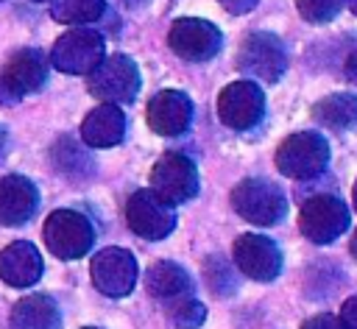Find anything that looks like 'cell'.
<instances>
[{"instance_id":"cell-26","label":"cell","mask_w":357,"mask_h":329,"mask_svg":"<svg viewBox=\"0 0 357 329\" xmlns=\"http://www.w3.org/2000/svg\"><path fill=\"white\" fill-rule=\"evenodd\" d=\"M340 323L343 329H357V296L346 298L340 307Z\"/></svg>"},{"instance_id":"cell-30","label":"cell","mask_w":357,"mask_h":329,"mask_svg":"<svg viewBox=\"0 0 357 329\" xmlns=\"http://www.w3.org/2000/svg\"><path fill=\"white\" fill-rule=\"evenodd\" d=\"M123 6H128V8H137V6H142V3H148V0H120Z\"/></svg>"},{"instance_id":"cell-24","label":"cell","mask_w":357,"mask_h":329,"mask_svg":"<svg viewBox=\"0 0 357 329\" xmlns=\"http://www.w3.org/2000/svg\"><path fill=\"white\" fill-rule=\"evenodd\" d=\"M170 318H173V323L178 326V329H195V326H201L204 323V318H206V309H204V304L201 301H195L190 293L187 296H178V298H170Z\"/></svg>"},{"instance_id":"cell-17","label":"cell","mask_w":357,"mask_h":329,"mask_svg":"<svg viewBox=\"0 0 357 329\" xmlns=\"http://www.w3.org/2000/svg\"><path fill=\"white\" fill-rule=\"evenodd\" d=\"M42 276V257L39 251L20 240L0 251V279L11 287H31Z\"/></svg>"},{"instance_id":"cell-8","label":"cell","mask_w":357,"mask_h":329,"mask_svg":"<svg viewBox=\"0 0 357 329\" xmlns=\"http://www.w3.org/2000/svg\"><path fill=\"white\" fill-rule=\"evenodd\" d=\"M126 220L134 234L145 240H162L176 226L173 204H167L156 190H137L126 204Z\"/></svg>"},{"instance_id":"cell-23","label":"cell","mask_w":357,"mask_h":329,"mask_svg":"<svg viewBox=\"0 0 357 329\" xmlns=\"http://www.w3.org/2000/svg\"><path fill=\"white\" fill-rule=\"evenodd\" d=\"M106 11V0H53V20L67 22V25H81V22H95Z\"/></svg>"},{"instance_id":"cell-36","label":"cell","mask_w":357,"mask_h":329,"mask_svg":"<svg viewBox=\"0 0 357 329\" xmlns=\"http://www.w3.org/2000/svg\"><path fill=\"white\" fill-rule=\"evenodd\" d=\"M86 329H92V326H86Z\"/></svg>"},{"instance_id":"cell-3","label":"cell","mask_w":357,"mask_h":329,"mask_svg":"<svg viewBox=\"0 0 357 329\" xmlns=\"http://www.w3.org/2000/svg\"><path fill=\"white\" fill-rule=\"evenodd\" d=\"M329 162V145L321 134H290L276 151V167L287 178H315Z\"/></svg>"},{"instance_id":"cell-33","label":"cell","mask_w":357,"mask_h":329,"mask_svg":"<svg viewBox=\"0 0 357 329\" xmlns=\"http://www.w3.org/2000/svg\"><path fill=\"white\" fill-rule=\"evenodd\" d=\"M346 3H349V8H351V11L357 14V0H346Z\"/></svg>"},{"instance_id":"cell-5","label":"cell","mask_w":357,"mask_h":329,"mask_svg":"<svg viewBox=\"0 0 357 329\" xmlns=\"http://www.w3.org/2000/svg\"><path fill=\"white\" fill-rule=\"evenodd\" d=\"M237 67L251 78L273 84L284 75V67H287L284 45L279 42V36H273L268 31H254L240 45Z\"/></svg>"},{"instance_id":"cell-9","label":"cell","mask_w":357,"mask_h":329,"mask_svg":"<svg viewBox=\"0 0 357 329\" xmlns=\"http://www.w3.org/2000/svg\"><path fill=\"white\" fill-rule=\"evenodd\" d=\"M167 45L173 47V53H178L187 61H209L220 45H223V33L198 17H181L173 22L170 33H167Z\"/></svg>"},{"instance_id":"cell-11","label":"cell","mask_w":357,"mask_h":329,"mask_svg":"<svg viewBox=\"0 0 357 329\" xmlns=\"http://www.w3.org/2000/svg\"><path fill=\"white\" fill-rule=\"evenodd\" d=\"M47 81V64L39 50H17L0 75V103H17Z\"/></svg>"},{"instance_id":"cell-27","label":"cell","mask_w":357,"mask_h":329,"mask_svg":"<svg viewBox=\"0 0 357 329\" xmlns=\"http://www.w3.org/2000/svg\"><path fill=\"white\" fill-rule=\"evenodd\" d=\"M301 329H343V323L335 318V315H315V318H310Z\"/></svg>"},{"instance_id":"cell-16","label":"cell","mask_w":357,"mask_h":329,"mask_svg":"<svg viewBox=\"0 0 357 329\" xmlns=\"http://www.w3.org/2000/svg\"><path fill=\"white\" fill-rule=\"evenodd\" d=\"M39 204V192L33 181L22 176H6L0 181V223L3 226H22L33 217Z\"/></svg>"},{"instance_id":"cell-10","label":"cell","mask_w":357,"mask_h":329,"mask_svg":"<svg viewBox=\"0 0 357 329\" xmlns=\"http://www.w3.org/2000/svg\"><path fill=\"white\" fill-rule=\"evenodd\" d=\"M262 112H265V95L251 81H234L218 98V114H220L223 125H229L234 131L254 128L259 123Z\"/></svg>"},{"instance_id":"cell-32","label":"cell","mask_w":357,"mask_h":329,"mask_svg":"<svg viewBox=\"0 0 357 329\" xmlns=\"http://www.w3.org/2000/svg\"><path fill=\"white\" fill-rule=\"evenodd\" d=\"M351 254L357 257V231H354V237H351Z\"/></svg>"},{"instance_id":"cell-28","label":"cell","mask_w":357,"mask_h":329,"mask_svg":"<svg viewBox=\"0 0 357 329\" xmlns=\"http://www.w3.org/2000/svg\"><path fill=\"white\" fill-rule=\"evenodd\" d=\"M259 0H220V6L229 11V14H248Z\"/></svg>"},{"instance_id":"cell-6","label":"cell","mask_w":357,"mask_h":329,"mask_svg":"<svg viewBox=\"0 0 357 329\" xmlns=\"http://www.w3.org/2000/svg\"><path fill=\"white\" fill-rule=\"evenodd\" d=\"M139 89V70L137 64L123 56H106L92 72H89V92L106 103H131Z\"/></svg>"},{"instance_id":"cell-21","label":"cell","mask_w":357,"mask_h":329,"mask_svg":"<svg viewBox=\"0 0 357 329\" xmlns=\"http://www.w3.org/2000/svg\"><path fill=\"white\" fill-rule=\"evenodd\" d=\"M312 117H315L321 125L335 128V131L354 128V125H357V95H351V92L326 95L324 100H318V103L312 106Z\"/></svg>"},{"instance_id":"cell-13","label":"cell","mask_w":357,"mask_h":329,"mask_svg":"<svg viewBox=\"0 0 357 329\" xmlns=\"http://www.w3.org/2000/svg\"><path fill=\"white\" fill-rule=\"evenodd\" d=\"M92 282L103 296H128L137 284V262L126 248H103L92 259Z\"/></svg>"},{"instance_id":"cell-1","label":"cell","mask_w":357,"mask_h":329,"mask_svg":"<svg viewBox=\"0 0 357 329\" xmlns=\"http://www.w3.org/2000/svg\"><path fill=\"white\" fill-rule=\"evenodd\" d=\"M231 206L243 220L257 226H271L287 212L284 192L268 178H243L231 190Z\"/></svg>"},{"instance_id":"cell-4","label":"cell","mask_w":357,"mask_h":329,"mask_svg":"<svg viewBox=\"0 0 357 329\" xmlns=\"http://www.w3.org/2000/svg\"><path fill=\"white\" fill-rule=\"evenodd\" d=\"M349 206L337 195H312L304 201L298 215V229L310 243L326 245L349 229Z\"/></svg>"},{"instance_id":"cell-22","label":"cell","mask_w":357,"mask_h":329,"mask_svg":"<svg viewBox=\"0 0 357 329\" xmlns=\"http://www.w3.org/2000/svg\"><path fill=\"white\" fill-rule=\"evenodd\" d=\"M53 164L70 176V178H86L92 173V159L89 153L73 139V137H61L56 145H53Z\"/></svg>"},{"instance_id":"cell-34","label":"cell","mask_w":357,"mask_h":329,"mask_svg":"<svg viewBox=\"0 0 357 329\" xmlns=\"http://www.w3.org/2000/svg\"><path fill=\"white\" fill-rule=\"evenodd\" d=\"M351 195H354V206H357V184H354V192Z\"/></svg>"},{"instance_id":"cell-20","label":"cell","mask_w":357,"mask_h":329,"mask_svg":"<svg viewBox=\"0 0 357 329\" xmlns=\"http://www.w3.org/2000/svg\"><path fill=\"white\" fill-rule=\"evenodd\" d=\"M145 287H148L151 296L170 301V298L187 296V293L192 290V279H190V273H187L181 265L162 259V262H153V265L148 268V273H145Z\"/></svg>"},{"instance_id":"cell-19","label":"cell","mask_w":357,"mask_h":329,"mask_svg":"<svg viewBox=\"0 0 357 329\" xmlns=\"http://www.w3.org/2000/svg\"><path fill=\"white\" fill-rule=\"evenodd\" d=\"M59 307L47 296H25L11 307V329H59Z\"/></svg>"},{"instance_id":"cell-31","label":"cell","mask_w":357,"mask_h":329,"mask_svg":"<svg viewBox=\"0 0 357 329\" xmlns=\"http://www.w3.org/2000/svg\"><path fill=\"white\" fill-rule=\"evenodd\" d=\"M3 151H6V131L0 128V156H3Z\"/></svg>"},{"instance_id":"cell-14","label":"cell","mask_w":357,"mask_h":329,"mask_svg":"<svg viewBox=\"0 0 357 329\" xmlns=\"http://www.w3.org/2000/svg\"><path fill=\"white\" fill-rule=\"evenodd\" d=\"M234 265L257 282H271L282 270V251L262 234H240L234 240Z\"/></svg>"},{"instance_id":"cell-15","label":"cell","mask_w":357,"mask_h":329,"mask_svg":"<svg viewBox=\"0 0 357 329\" xmlns=\"http://www.w3.org/2000/svg\"><path fill=\"white\" fill-rule=\"evenodd\" d=\"M192 123V100L178 89H162L148 103V125L162 137H178Z\"/></svg>"},{"instance_id":"cell-7","label":"cell","mask_w":357,"mask_h":329,"mask_svg":"<svg viewBox=\"0 0 357 329\" xmlns=\"http://www.w3.org/2000/svg\"><path fill=\"white\" fill-rule=\"evenodd\" d=\"M92 223L75 209H56L45 223V243L59 259H78L92 248Z\"/></svg>"},{"instance_id":"cell-25","label":"cell","mask_w":357,"mask_h":329,"mask_svg":"<svg viewBox=\"0 0 357 329\" xmlns=\"http://www.w3.org/2000/svg\"><path fill=\"white\" fill-rule=\"evenodd\" d=\"M343 3L346 0H298V14L312 25H324L340 14Z\"/></svg>"},{"instance_id":"cell-12","label":"cell","mask_w":357,"mask_h":329,"mask_svg":"<svg viewBox=\"0 0 357 329\" xmlns=\"http://www.w3.org/2000/svg\"><path fill=\"white\" fill-rule=\"evenodd\" d=\"M151 181H153V190L167 204H184V201L195 198V192H198V170L181 153H165L153 164Z\"/></svg>"},{"instance_id":"cell-18","label":"cell","mask_w":357,"mask_h":329,"mask_svg":"<svg viewBox=\"0 0 357 329\" xmlns=\"http://www.w3.org/2000/svg\"><path fill=\"white\" fill-rule=\"evenodd\" d=\"M126 134V117L117 103H100L84 117L81 139L92 148H112Z\"/></svg>"},{"instance_id":"cell-2","label":"cell","mask_w":357,"mask_h":329,"mask_svg":"<svg viewBox=\"0 0 357 329\" xmlns=\"http://www.w3.org/2000/svg\"><path fill=\"white\" fill-rule=\"evenodd\" d=\"M106 59V39L95 28H73L56 39L50 61L56 70L70 75H89Z\"/></svg>"},{"instance_id":"cell-35","label":"cell","mask_w":357,"mask_h":329,"mask_svg":"<svg viewBox=\"0 0 357 329\" xmlns=\"http://www.w3.org/2000/svg\"><path fill=\"white\" fill-rule=\"evenodd\" d=\"M33 3H45V0H33Z\"/></svg>"},{"instance_id":"cell-29","label":"cell","mask_w":357,"mask_h":329,"mask_svg":"<svg viewBox=\"0 0 357 329\" xmlns=\"http://www.w3.org/2000/svg\"><path fill=\"white\" fill-rule=\"evenodd\" d=\"M346 75L357 84V50H354V53L349 56V61H346Z\"/></svg>"}]
</instances>
